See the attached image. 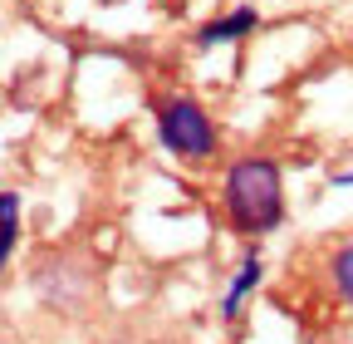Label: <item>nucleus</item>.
Here are the masks:
<instances>
[{"instance_id":"1","label":"nucleus","mask_w":353,"mask_h":344,"mask_svg":"<svg viewBox=\"0 0 353 344\" xmlns=\"http://www.w3.org/2000/svg\"><path fill=\"white\" fill-rule=\"evenodd\" d=\"M226 217L241 236H265L285 222V178L270 157H241L226 172Z\"/></svg>"},{"instance_id":"2","label":"nucleus","mask_w":353,"mask_h":344,"mask_svg":"<svg viewBox=\"0 0 353 344\" xmlns=\"http://www.w3.org/2000/svg\"><path fill=\"white\" fill-rule=\"evenodd\" d=\"M157 138L176 157H211L216 153V123L196 99L176 94V99H167L157 108Z\"/></svg>"},{"instance_id":"3","label":"nucleus","mask_w":353,"mask_h":344,"mask_svg":"<svg viewBox=\"0 0 353 344\" xmlns=\"http://www.w3.org/2000/svg\"><path fill=\"white\" fill-rule=\"evenodd\" d=\"M255 10L250 6H241V10H231V15H221V20H211V25H201V35H196V45H236V39H245L250 30H255Z\"/></svg>"},{"instance_id":"4","label":"nucleus","mask_w":353,"mask_h":344,"mask_svg":"<svg viewBox=\"0 0 353 344\" xmlns=\"http://www.w3.org/2000/svg\"><path fill=\"white\" fill-rule=\"evenodd\" d=\"M255 280H260V251H245V256H241V271H236V280H231V290H226V300H221V315H226V320L241 315V300L255 290Z\"/></svg>"},{"instance_id":"5","label":"nucleus","mask_w":353,"mask_h":344,"mask_svg":"<svg viewBox=\"0 0 353 344\" xmlns=\"http://www.w3.org/2000/svg\"><path fill=\"white\" fill-rule=\"evenodd\" d=\"M15 236H20V197L0 192V271H6L10 251H15Z\"/></svg>"},{"instance_id":"6","label":"nucleus","mask_w":353,"mask_h":344,"mask_svg":"<svg viewBox=\"0 0 353 344\" xmlns=\"http://www.w3.org/2000/svg\"><path fill=\"white\" fill-rule=\"evenodd\" d=\"M329 271H334V285H339V295L353 305V236L334 251V261H329Z\"/></svg>"},{"instance_id":"7","label":"nucleus","mask_w":353,"mask_h":344,"mask_svg":"<svg viewBox=\"0 0 353 344\" xmlns=\"http://www.w3.org/2000/svg\"><path fill=\"white\" fill-rule=\"evenodd\" d=\"M334 187H353V172H339V178H334Z\"/></svg>"}]
</instances>
